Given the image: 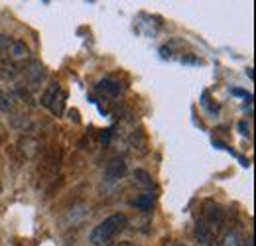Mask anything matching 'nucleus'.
<instances>
[{"mask_svg":"<svg viewBox=\"0 0 256 246\" xmlns=\"http://www.w3.org/2000/svg\"><path fill=\"white\" fill-rule=\"evenodd\" d=\"M124 174H126V164H124V160H120V158L110 160L108 166H106V170H104L106 182H118Z\"/></svg>","mask_w":256,"mask_h":246,"instance_id":"obj_5","label":"nucleus"},{"mask_svg":"<svg viewBox=\"0 0 256 246\" xmlns=\"http://www.w3.org/2000/svg\"><path fill=\"white\" fill-rule=\"evenodd\" d=\"M128 226V216L118 213V215H110L104 218L102 222H98L95 228L91 230V244L93 246H114L116 238L120 236V232H124Z\"/></svg>","mask_w":256,"mask_h":246,"instance_id":"obj_1","label":"nucleus"},{"mask_svg":"<svg viewBox=\"0 0 256 246\" xmlns=\"http://www.w3.org/2000/svg\"><path fill=\"white\" fill-rule=\"evenodd\" d=\"M221 246H240V238H238V234L236 232H230V234H226L223 238V242Z\"/></svg>","mask_w":256,"mask_h":246,"instance_id":"obj_12","label":"nucleus"},{"mask_svg":"<svg viewBox=\"0 0 256 246\" xmlns=\"http://www.w3.org/2000/svg\"><path fill=\"white\" fill-rule=\"evenodd\" d=\"M98 89L104 92V91H108L110 94H116V92L120 91V87L116 85V83H112V81H102L100 85H98Z\"/></svg>","mask_w":256,"mask_h":246,"instance_id":"obj_11","label":"nucleus"},{"mask_svg":"<svg viewBox=\"0 0 256 246\" xmlns=\"http://www.w3.org/2000/svg\"><path fill=\"white\" fill-rule=\"evenodd\" d=\"M114 246H138V244H134V242H116Z\"/></svg>","mask_w":256,"mask_h":246,"instance_id":"obj_13","label":"nucleus"},{"mask_svg":"<svg viewBox=\"0 0 256 246\" xmlns=\"http://www.w3.org/2000/svg\"><path fill=\"white\" fill-rule=\"evenodd\" d=\"M16 77V69L8 62L0 60V79H14Z\"/></svg>","mask_w":256,"mask_h":246,"instance_id":"obj_9","label":"nucleus"},{"mask_svg":"<svg viewBox=\"0 0 256 246\" xmlns=\"http://www.w3.org/2000/svg\"><path fill=\"white\" fill-rule=\"evenodd\" d=\"M213 234H215V230L201 218V220H197V226H195V236H197V240L201 242V244H209L211 242V238H213Z\"/></svg>","mask_w":256,"mask_h":246,"instance_id":"obj_6","label":"nucleus"},{"mask_svg":"<svg viewBox=\"0 0 256 246\" xmlns=\"http://www.w3.org/2000/svg\"><path fill=\"white\" fill-rule=\"evenodd\" d=\"M64 100H65V92L62 91V85L58 81H52L48 85V89L42 94V104L46 108H50L54 114H64Z\"/></svg>","mask_w":256,"mask_h":246,"instance_id":"obj_3","label":"nucleus"},{"mask_svg":"<svg viewBox=\"0 0 256 246\" xmlns=\"http://www.w3.org/2000/svg\"><path fill=\"white\" fill-rule=\"evenodd\" d=\"M0 110L10 114L16 110V94L8 91H0Z\"/></svg>","mask_w":256,"mask_h":246,"instance_id":"obj_7","label":"nucleus"},{"mask_svg":"<svg viewBox=\"0 0 256 246\" xmlns=\"http://www.w3.org/2000/svg\"><path fill=\"white\" fill-rule=\"evenodd\" d=\"M26 77L30 81V87H38L40 81H42V77H44V67L40 63H32L30 69H26Z\"/></svg>","mask_w":256,"mask_h":246,"instance_id":"obj_8","label":"nucleus"},{"mask_svg":"<svg viewBox=\"0 0 256 246\" xmlns=\"http://www.w3.org/2000/svg\"><path fill=\"white\" fill-rule=\"evenodd\" d=\"M152 199H154V197H152L150 193H144V195H142V199L134 201V205H136V207H140V209H150V207H152Z\"/></svg>","mask_w":256,"mask_h":246,"instance_id":"obj_10","label":"nucleus"},{"mask_svg":"<svg viewBox=\"0 0 256 246\" xmlns=\"http://www.w3.org/2000/svg\"><path fill=\"white\" fill-rule=\"evenodd\" d=\"M246 246H254V244H252V240H248V242H246Z\"/></svg>","mask_w":256,"mask_h":246,"instance_id":"obj_14","label":"nucleus"},{"mask_svg":"<svg viewBox=\"0 0 256 246\" xmlns=\"http://www.w3.org/2000/svg\"><path fill=\"white\" fill-rule=\"evenodd\" d=\"M203 220H205L213 230H217V226L223 222V209H221L217 203L207 201V203H205V209H203Z\"/></svg>","mask_w":256,"mask_h":246,"instance_id":"obj_4","label":"nucleus"},{"mask_svg":"<svg viewBox=\"0 0 256 246\" xmlns=\"http://www.w3.org/2000/svg\"><path fill=\"white\" fill-rule=\"evenodd\" d=\"M30 58V48L10 36H2L0 34V60L4 62H26Z\"/></svg>","mask_w":256,"mask_h":246,"instance_id":"obj_2","label":"nucleus"}]
</instances>
